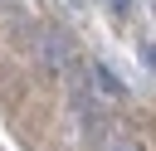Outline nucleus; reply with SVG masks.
I'll use <instances>...</instances> for the list:
<instances>
[{"label": "nucleus", "instance_id": "f257e3e1", "mask_svg": "<svg viewBox=\"0 0 156 151\" xmlns=\"http://www.w3.org/2000/svg\"><path fill=\"white\" fill-rule=\"evenodd\" d=\"M0 10H5V0H0Z\"/></svg>", "mask_w": 156, "mask_h": 151}]
</instances>
